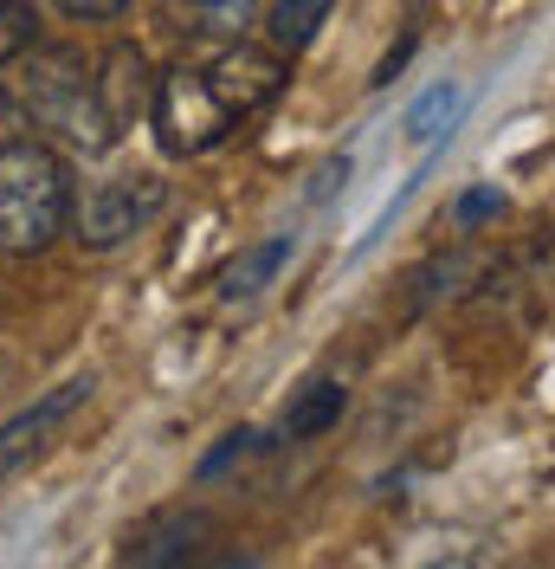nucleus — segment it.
I'll return each instance as SVG.
<instances>
[{
  "label": "nucleus",
  "mask_w": 555,
  "mask_h": 569,
  "mask_svg": "<svg viewBox=\"0 0 555 569\" xmlns=\"http://www.w3.org/2000/svg\"><path fill=\"white\" fill-rule=\"evenodd\" d=\"M20 104H27V123L33 130H46L52 142H65L78 156H104L110 142L123 137L110 104H104L98 66H84V52H71V46H39V52H27Z\"/></svg>",
  "instance_id": "1"
},
{
  "label": "nucleus",
  "mask_w": 555,
  "mask_h": 569,
  "mask_svg": "<svg viewBox=\"0 0 555 569\" xmlns=\"http://www.w3.org/2000/svg\"><path fill=\"white\" fill-rule=\"evenodd\" d=\"M71 208H78V194H71V169L59 149L27 137L0 149V252H13V259L46 252L71 227Z\"/></svg>",
  "instance_id": "2"
},
{
  "label": "nucleus",
  "mask_w": 555,
  "mask_h": 569,
  "mask_svg": "<svg viewBox=\"0 0 555 569\" xmlns=\"http://www.w3.org/2000/svg\"><path fill=\"white\" fill-rule=\"evenodd\" d=\"M155 130L169 156H208L233 137V123H245L240 110L220 98V84L208 78V66H174L155 78Z\"/></svg>",
  "instance_id": "3"
},
{
  "label": "nucleus",
  "mask_w": 555,
  "mask_h": 569,
  "mask_svg": "<svg viewBox=\"0 0 555 569\" xmlns=\"http://www.w3.org/2000/svg\"><path fill=\"white\" fill-rule=\"evenodd\" d=\"M169 201V188L162 176H110V181H91L84 194H78V208H71V227H78V240L84 247H123L130 233H142L155 213Z\"/></svg>",
  "instance_id": "4"
},
{
  "label": "nucleus",
  "mask_w": 555,
  "mask_h": 569,
  "mask_svg": "<svg viewBox=\"0 0 555 569\" xmlns=\"http://www.w3.org/2000/svg\"><path fill=\"white\" fill-rule=\"evenodd\" d=\"M208 78L220 84V98L240 110V117H252V110H265L284 91V78H291V66H284V52H265V46H226L220 59H208Z\"/></svg>",
  "instance_id": "5"
},
{
  "label": "nucleus",
  "mask_w": 555,
  "mask_h": 569,
  "mask_svg": "<svg viewBox=\"0 0 555 569\" xmlns=\"http://www.w3.org/2000/svg\"><path fill=\"white\" fill-rule=\"evenodd\" d=\"M84 395H91V376H71V382H59V389L46 395V401H33L27 415H13V421L0 427V479H7L13 466L27 460V453H39V447H46V433L65 421V415L78 408V401H84Z\"/></svg>",
  "instance_id": "6"
},
{
  "label": "nucleus",
  "mask_w": 555,
  "mask_h": 569,
  "mask_svg": "<svg viewBox=\"0 0 555 569\" xmlns=\"http://www.w3.org/2000/svg\"><path fill=\"white\" fill-rule=\"evenodd\" d=\"M98 84H104V104L117 117V130H130L142 110H155V71L137 46H110L98 59Z\"/></svg>",
  "instance_id": "7"
},
{
  "label": "nucleus",
  "mask_w": 555,
  "mask_h": 569,
  "mask_svg": "<svg viewBox=\"0 0 555 569\" xmlns=\"http://www.w3.org/2000/svg\"><path fill=\"white\" fill-rule=\"evenodd\" d=\"M208 531H213L208 511H174V518L149 525L130 543V563H181V557H194V537H208Z\"/></svg>",
  "instance_id": "8"
},
{
  "label": "nucleus",
  "mask_w": 555,
  "mask_h": 569,
  "mask_svg": "<svg viewBox=\"0 0 555 569\" xmlns=\"http://www.w3.org/2000/svg\"><path fill=\"white\" fill-rule=\"evenodd\" d=\"M343 408H349V389L336 382V376L297 389V401L284 408V440H316V433H330V427L343 421Z\"/></svg>",
  "instance_id": "9"
},
{
  "label": "nucleus",
  "mask_w": 555,
  "mask_h": 569,
  "mask_svg": "<svg viewBox=\"0 0 555 569\" xmlns=\"http://www.w3.org/2000/svg\"><path fill=\"white\" fill-rule=\"evenodd\" d=\"M291 259V233H272V240H259V247H245L226 272H220V298H252V291H265L278 279V266Z\"/></svg>",
  "instance_id": "10"
},
{
  "label": "nucleus",
  "mask_w": 555,
  "mask_h": 569,
  "mask_svg": "<svg viewBox=\"0 0 555 569\" xmlns=\"http://www.w3.org/2000/svg\"><path fill=\"white\" fill-rule=\"evenodd\" d=\"M330 7H336V0H278L272 7V46L297 59V52L316 39V27L330 20Z\"/></svg>",
  "instance_id": "11"
},
{
  "label": "nucleus",
  "mask_w": 555,
  "mask_h": 569,
  "mask_svg": "<svg viewBox=\"0 0 555 569\" xmlns=\"http://www.w3.org/2000/svg\"><path fill=\"white\" fill-rule=\"evenodd\" d=\"M39 39V13L27 0H0V66H13V59H27Z\"/></svg>",
  "instance_id": "12"
},
{
  "label": "nucleus",
  "mask_w": 555,
  "mask_h": 569,
  "mask_svg": "<svg viewBox=\"0 0 555 569\" xmlns=\"http://www.w3.org/2000/svg\"><path fill=\"white\" fill-rule=\"evenodd\" d=\"M458 104H465V98H458L452 84H433V91H426V98H420V104L407 110V137H414V142L440 137V130H446L452 117H458Z\"/></svg>",
  "instance_id": "13"
},
{
  "label": "nucleus",
  "mask_w": 555,
  "mask_h": 569,
  "mask_svg": "<svg viewBox=\"0 0 555 569\" xmlns=\"http://www.w3.org/2000/svg\"><path fill=\"white\" fill-rule=\"evenodd\" d=\"M252 20V0H194V33L208 39H233Z\"/></svg>",
  "instance_id": "14"
},
{
  "label": "nucleus",
  "mask_w": 555,
  "mask_h": 569,
  "mask_svg": "<svg viewBox=\"0 0 555 569\" xmlns=\"http://www.w3.org/2000/svg\"><path fill=\"white\" fill-rule=\"evenodd\" d=\"M27 130H33V123H27V104H20L13 91H0V149H13Z\"/></svg>",
  "instance_id": "15"
},
{
  "label": "nucleus",
  "mask_w": 555,
  "mask_h": 569,
  "mask_svg": "<svg viewBox=\"0 0 555 569\" xmlns=\"http://www.w3.org/2000/svg\"><path fill=\"white\" fill-rule=\"evenodd\" d=\"M252 440H259V433H226V447L201 460V479H213V472H226V466L240 460V453H252Z\"/></svg>",
  "instance_id": "16"
},
{
  "label": "nucleus",
  "mask_w": 555,
  "mask_h": 569,
  "mask_svg": "<svg viewBox=\"0 0 555 569\" xmlns=\"http://www.w3.org/2000/svg\"><path fill=\"white\" fill-rule=\"evenodd\" d=\"M59 7H65L71 20H117L130 0H59Z\"/></svg>",
  "instance_id": "17"
},
{
  "label": "nucleus",
  "mask_w": 555,
  "mask_h": 569,
  "mask_svg": "<svg viewBox=\"0 0 555 569\" xmlns=\"http://www.w3.org/2000/svg\"><path fill=\"white\" fill-rule=\"evenodd\" d=\"M497 208H504V194H497V188H478V194H465V201H458V220L472 227V220H485V213H497Z\"/></svg>",
  "instance_id": "18"
}]
</instances>
